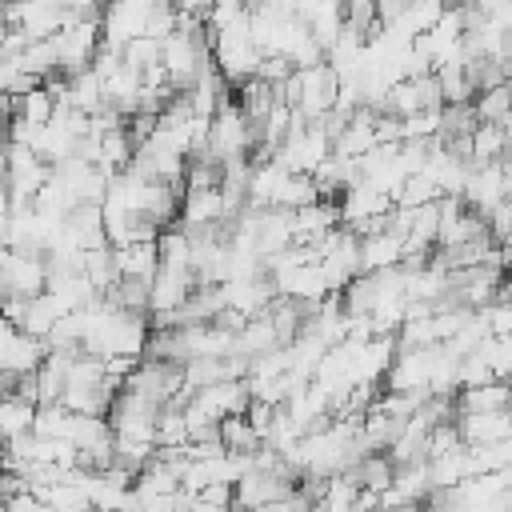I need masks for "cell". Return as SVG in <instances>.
<instances>
[{"label":"cell","mask_w":512,"mask_h":512,"mask_svg":"<svg viewBox=\"0 0 512 512\" xmlns=\"http://www.w3.org/2000/svg\"><path fill=\"white\" fill-rule=\"evenodd\" d=\"M360 260H364V272L404 264V232H396L392 224H384L376 232H364L360 236Z\"/></svg>","instance_id":"8"},{"label":"cell","mask_w":512,"mask_h":512,"mask_svg":"<svg viewBox=\"0 0 512 512\" xmlns=\"http://www.w3.org/2000/svg\"><path fill=\"white\" fill-rule=\"evenodd\" d=\"M472 352L492 380H512V332H488Z\"/></svg>","instance_id":"14"},{"label":"cell","mask_w":512,"mask_h":512,"mask_svg":"<svg viewBox=\"0 0 512 512\" xmlns=\"http://www.w3.org/2000/svg\"><path fill=\"white\" fill-rule=\"evenodd\" d=\"M56 44V60H60V72L64 76H76L84 68H92L100 44H104V32H100V16H68L64 28L52 36Z\"/></svg>","instance_id":"3"},{"label":"cell","mask_w":512,"mask_h":512,"mask_svg":"<svg viewBox=\"0 0 512 512\" xmlns=\"http://www.w3.org/2000/svg\"><path fill=\"white\" fill-rule=\"evenodd\" d=\"M256 148H260V132H256V124L240 112L236 100H228V104L212 116L204 156L216 160V164H228V160H252Z\"/></svg>","instance_id":"2"},{"label":"cell","mask_w":512,"mask_h":512,"mask_svg":"<svg viewBox=\"0 0 512 512\" xmlns=\"http://www.w3.org/2000/svg\"><path fill=\"white\" fill-rule=\"evenodd\" d=\"M112 256H116L120 280H148L152 284V276L160 272V248H156V240H132L124 248H112Z\"/></svg>","instance_id":"11"},{"label":"cell","mask_w":512,"mask_h":512,"mask_svg":"<svg viewBox=\"0 0 512 512\" xmlns=\"http://www.w3.org/2000/svg\"><path fill=\"white\" fill-rule=\"evenodd\" d=\"M464 204L476 208L480 216L492 212L500 200L512 196V156L504 160H484V164H472L468 172V184H464Z\"/></svg>","instance_id":"4"},{"label":"cell","mask_w":512,"mask_h":512,"mask_svg":"<svg viewBox=\"0 0 512 512\" xmlns=\"http://www.w3.org/2000/svg\"><path fill=\"white\" fill-rule=\"evenodd\" d=\"M0 4H4V0H0Z\"/></svg>","instance_id":"25"},{"label":"cell","mask_w":512,"mask_h":512,"mask_svg":"<svg viewBox=\"0 0 512 512\" xmlns=\"http://www.w3.org/2000/svg\"><path fill=\"white\" fill-rule=\"evenodd\" d=\"M148 16H152V8H148V4H140V0H108V4H104V12H100L104 44L124 48L128 40L148 36Z\"/></svg>","instance_id":"6"},{"label":"cell","mask_w":512,"mask_h":512,"mask_svg":"<svg viewBox=\"0 0 512 512\" xmlns=\"http://www.w3.org/2000/svg\"><path fill=\"white\" fill-rule=\"evenodd\" d=\"M484 220H488V236H492L496 244L508 240V236H512V196L500 200L492 212H484Z\"/></svg>","instance_id":"19"},{"label":"cell","mask_w":512,"mask_h":512,"mask_svg":"<svg viewBox=\"0 0 512 512\" xmlns=\"http://www.w3.org/2000/svg\"><path fill=\"white\" fill-rule=\"evenodd\" d=\"M504 156H512L508 132H504L496 120H480V124L468 132V160H472V164H484V160H504Z\"/></svg>","instance_id":"13"},{"label":"cell","mask_w":512,"mask_h":512,"mask_svg":"<svg viewBox=\"0 0 512 512\" xmlns=\"http://www.w3.org/2000/svg\"><path fill=\"white\" fill-rule=\"evenodd\" d=\"M0 276L8 284V296H40L48 288V260L44 252H24V248H0Z\"/></svg>","instance_id":"5"},{"label":"cell","mask_w":512,"mask_h":512,"mask_svg":"<svg viewBox=\"0 0 512 512\" xmlns=\"http://www.w3.org/2000/svg\"><path fill=\"white\" fill-rule=\"evenodd\" d=\"M140 4H148V8H156V4H164V0H140Z\"/></svg>","instance_id":"23"},{"label":"cell","mask_w":512,"mask_h":512,"mask_svg":"<svg viewBox=\"0 0 512 512\" xmlns=\"http://www.w3.org/2000/svg\"><path fill=\"white\" fill-rule=\"evenodd\" d=\"M456 412H500L512 408V380H480V384H464L452 396Z\"/></svg>","instance_id":"9"},{"label":"cell","mask_w":512,"mask_h":512,"mask_svg":"<svg viewBox=\"0 0 512 512\" xmlns=\"http://www.w3.org/2000/svg\"><path fill=\"white\" fill-rule=\"evenodd\" d=\"M132 156H136V140H132V132H128V120L96 136V164H100L104 172H112V176L124 172V168L132 164Z\"/></svg>","instance_id":"12"},{"label":"cell","mask_w":512,"mask_h":512,"mask_svg":"<svg viewBox=\"0 0 512 512\" xmlns=\"http://www.w3.org/2000/svg\"><path fill=\"white\" fill-rule=\"evenodd\" d=\"M160 48H164V40H156V36H136V40H128L120 52H124L128 64L148 68V64H160Z\"/></svg>","instance_id":"17"},{"label":"cell","mask_w":512,"mask_h":512,"mask_svg":"<svg viewBox=\"0 0 512 512\" xmlns=\"http://www.w3.org/2000/svg\"><path fill=\"white\" fill-rule=\"evenodd\" d=\"M12 244V212H0V248Z\"/></svg>","instance_id":"20"},{"label":"cell","mask_w":512,"mask_h":512,"mask_svg":"<svg viewBox=\"0 0 512 512\" xmlns=\"http://www.w3.org/2000/svg\"><path fill=\"white\" fill-rule=\"evenodd\" d=\"M456 424H460L464 444H492V440L512 436V408H500V412H456Z\"/></svg>","instance_id":"10"},{"label":"cell","mask_w":512,"mask_h":512,"mask_svg":"<svg viewBox=\"0 0 512 512\" xmlns=\"http://www.w3.org/2000/svg\"><path fill=\"white\" fill-rule=\"evenodd\" d=\"M504 296H512V268H504Z\"/></svg>","instance_id":"22"},{"label":"cell","mask_w":512,"mask_h":512,"mask_svg":"<svg viewBox=\"0 0 512 512\" xmlns=\"http://www.w3.org/2000/svg\"><path fill=\"white\" fill-rule=\"evenodd\" d=\"M244 4H256V0H244Z\"/></svg>","instance_id":"24"},{"label":"cell","mask_w":512,"mask_h":512,"mask_svg":"<svg viewBox=\"0 0 512 512\" xmlns=\"http://www.w3.org/2000/svg\"><path fill=\"white\" fill-rule=\"evenodd\" d=\"M104 4H108V0H104Z\"/></svg>","instance_id":"26"},{"label":"cell","mask_w":512,"mask_h":512,"mask_svg":"<svg viewBox=\"0 0 512 512\" xmlns=\"http://www.w3.org/2000/svg\"><path fill=\"white\" fill-rule=\"evenodd\" d=\"M52 112H56V96L44 84H36V88H28V92L16 96V116H24L32 124H48Z\"/></svg>","instance_id":"16"},{"label":"cell","mask_w":512,"mask_h":512,"mask_svg":"<svg viewBox=\"0 0 512 512\" xmlns=\"http://www.w3.org/2000/svg\"><path fill=\"white\" fill-rule=\"evenodd\" d=\"M472 108L480 120H504L512 112V80H496V84H484L472 92Z\"/></svg>","instance_id":"15"},{"label":"cell","mask_w":512,"mask_h":512,"mask_svg":"<svg viewBox=\"0 0 512 512\" xmlns=\"http://www.w3.org/2000/svg\"><path fill=\"white\" fill-rule=\"evenodd\" d=\"M0 212H12V192H8V172L0 168Z\"/></svg>","instance_id":"21"},{"label":"cell","mask_w":512,"mask_h":512,"mask_svg":"<svg viewBox=\"0 0 512 512\" xmlns=\"http://www.w3.org/2000/svg\"><path fill=\"white\" fill-rule=\"evenodd\" d=\"M264 56H268V52L252 40L248 16H240V20L224 24L220 32H212V60H216L220 76H224L232 88L244 84V80H252V76H260Z\"/></svg>","instance_id":"1"},{"label":"cell","mask_w":512,"mask_h":512,"mask_svg":"<svg viewBox=\"0 0 512 512\" xmlns=\"http://www.w3.org/2000/svg\"><path fill=\"white\" fill-rule=\"evenodd\" d=\"M240 16H248V4H244V0H208L204 24H208V32H220L224 24H232V20H240Z\"/></svg>","instance_id":"18"},{"label":"cell","mask_w":512,"mask_h":512,"mask_svg":"<svg viewBox=\"0 0 512 512\" xmlns=\"http://www.w3.org/2000/svg\"><path fill=\"white\" fill-rule=\"evenodd\" d=\"M196 288H200V280H196V272H192V268L160 264V272H156V276H152V284H148V308H152V316L180 308Z\"/></svg>","instance_id":"7"}]
</instances>
